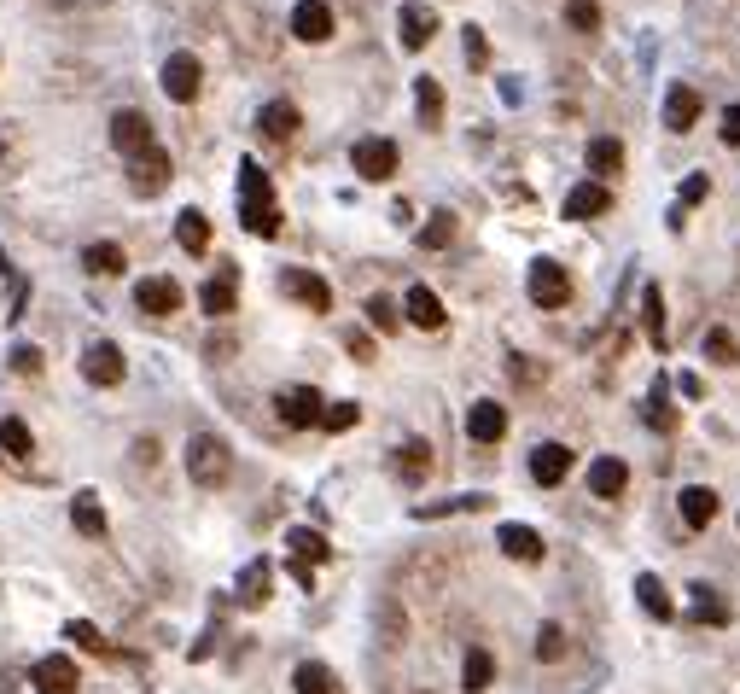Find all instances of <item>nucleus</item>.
<instances>
[{"instance_id": "obj_48", "label": "nucleus", "mask_w": 740, "mask_h": 694, "mask_svg": "<svg viewBox=\"0 0 740 694\" xmlns=\"http://www.w3.org/2000/svg\"><path fill=\"white\" fill-rule=\"evenodd\" d=\"M65 636H76V648H94V654L105 648V642H100V630H94V625H82V619H70V625H65Z\"/></svg>"}, {"instance_id": "obj_43", "label": "nucleus", "mask_w": 740, "mask_h": 694, "mask_svg": "<svg viewBox=\"0 0 740 694\" xmlns=\"http://www.w3.org/2000/svg\"><path fill=\"white\" fill-rule=\"evenodd\" d=\"M647 426H659V432H671L676 420H671V409H665V380L647 391Z\"/></svg>"}, {"instance_id": "obj_3", "label": "nucleus", "mask_w": 740, "mask_h": 694, "mask_svg": "<svg viewBox=\"0 0 740 694\" xmlns=\"http://www.w3.org/2000/svg\"><path fill=\"white\" fill-rule=\"evenodd\" d=\"M525 292H531V304H542V310H560V304L572 298V275H566L554 257H542V263H531V280H525Z\"/></svg>"}, {"instance_id": "obj_4", "label": "nucleus", "mask_w": 740, "mask_h": 694, "mask_svg": "<svg viewBox=\"0 0 740 694\" xmlns=\"http://www.w3.org/2000/svg\"><path fill=\"white\" fill-rule=\"evenodd\" d=\"M274 409H280V420H286V426H321V415H327V397H321V391H315V385H292V391H280V403H274Z\"/></svg>"}, {"instance_id": "obj_49", "label": "nucleus", "mask_w": 740, "mask_h": 694, "mask_svg": "<svg viewBox=\"0 0 740 694\" xmlns=\"http://www.w3.org/2000/svg\"><path fill=\"white\" fill-rule=\"evenodd\" d=\"M12 368H18V374H41V350L18 345V350H12Z\"/></svg>"}, {"instance_id": "obj_12", "label": "nucleus", "mask_w": 740, "mask_h": 694, "mask_svg": "<svg viewBox=\"0 0 740 694\" xmlns=\"http://www.w3.org/2000/svg\"><path fill=\"white\" fill-rule=\"evenodd\" d=\"M76 660H65V654H47V660L35 665V694H76Z\"/></svg>"}, {"instance_id": "obj_24", "label": "nucleus", "mask_w": 740, "mask_h": 694, "mask_svg": "<svg viewBox=\"0 0 740 694\" xmlns=\"http://www.w3.org/2000/svg\"><path fill=\"white\" fill-rule=\"evenodd\" d=\"M292 689L298 694H338V677L321 660H303L298 671H292Z\"/></svg>"}, {"instance_id": "obj_50", "label": "nucleus", "mask_w": 740, "mask_h": 694, "mask_svg": "<svg viewBox=\"0 0 740 694\" xmlns=\"http://www.w3.org/2000/svg\"><path fill=\"white\" fill-rule=\"evenodd\" d=\"M723 140H729V146H740V105H729V111H723Z\"/></svg>"}, {"instance_id": "obj_16", "label": "nucleus", "mask_w": 740, "mask_h": 694, "mask_svg": "<svg viewBox=\"0 0 740 694\" xmlns=\"http://www.w3.org/2000/svg\"><path fill=\"white\" fill-rule=\"evenodd\" d=\"M606 210H612V193H606L601 181H583V187L566 193V216L572 222H589V216H606Z\"/></svg>"}, {"instance_id": "obj_51", "label": "nucleus", "mask_w": 740, "mask_h": 694, "mask_svg": "<svg viewBox=\"0 0 740 694\" xmlns=\"http://www.w3.org/2000/svg\"><path fill=\"white\" fill-rule=\"evenodd\" d=\"M700 199H706V175H694V181L682 187V205H700ZM682 205H676V210H682Z\"/></svg>"}, {"instance_id": "obj_8", "label": "nucleus", "mask_w": 740, "mask_h": 694, "mask_svg": "<svg viewBox=\"0 0 740 694\" xmlns=\"http://www.w3.org/2000/svg\"><path fill=\"white\" fill-rule=\"evenodd\" d=\"M467 432H472V444H502L507 409L496 403V397H478V403L467 409Z\"/></svg>"}, {"instance_id": "obj_20", "label": "nucleus", "mask_w": 740, "mask_h": 694, "mask_svg": "<svg viewBox=\"0 0 740 694\" xmlns=\"http://www.w3.org/2000/svg\"><path fill=\"white\" fill-rule=\"evenodd\" d=\"M682 520L694 525V531H706V525L717 520V490H711V485H688V490H682Z\"/></svg>"}, {"instance_id": "obj_30", "label": "nucleus", "mask_w": 740, "mask_h": 694, "mask_svg": "<svg viewBox=\"0 0 740 694\" xmlns=\"http://www.w3.org/2000/svg\"><path fill=\"white\" fill-rule=\"evenodd\" d=\"M82 269H88V275H123V245L94 240L88 251H82Z\"/></svg>"}, {"instance_id": "obj_39", "label": "nucleus", "mask_w": 740, "mask_h": 694, "mask_svg": "<svg viewBox=\"0 0 740 694\" xmlns=\"http://www.w3.org/2000/svg\"><path fill=\"white\" fill-rule=\"evenodd\" d=\"M624 164V146L612 135H601V140H589V170H618Z\"/></svg>"}, {"instance_id": "obj_5", "label": "nucleus", "mask_w": 740, "mask_h": 694, "mask_svg": "<svg viewBox=\"0 0 740 694\" xmlns=\"http://www.w3.org/2000/svg\"><path fill=\"white\" fill-rule=\"evenodd\" d=\"M199 82H204V70L193 53H169L164 59V94L175 105H187V100H199Z\"/></svg>"}, {"instance_id": "obj_7", "label": "nucleus", "mask_w": 740, "mask_h": 694, "mask_svg": "<svg viewBox=\"0 0 740 694\" xmlns=\"http://www.w3.org/2000/svg\"><path fill=\"white\" fill-rule=\"evenodd\" d=\"M82 374H88V385H117L123 380V350L111 345V339H94V345L82 350Z\"/></svg>"}, {"instance_id": "obj_2", "label": "nucleus", "mask_w": 740, "mask_h": 694, "mask_svg": "<svg viewBox=\"0 0 740 694\" xmlns=\"http://www.w3.org/2000/svg\"><path fill=\"white\" fill-rule=\"evenodd\" d=\"M350 164H356L362 181H391V175H397V140H385V135L356 140V146H350Z\"/></svg>"}, {"instance_id": "obj_37", "label": "nucleus", "mask_w": 740, "mask_h": 694, "mask_svg": "<svg viewBox=\"0 0 740 694\" xmlns=\"http://www.w3.org/2000/svg\"><path fill=\"white\" fill-rule=\"evenodd\" d=\"M0 450H6V455H18V461H24V455L35 450L30 426H24V420H18V415H6V420H0Z\"/></svg>"}, {"instance_id": "obj_10", "label": "nucleus", "mask_w": 740, "mask_h": 694, "mask_svg": "<svg viewBox=\"0 0 740 694\" xmlns=\"http://www.w3.org/2000/svg\"><path fill=\"white\" fill-rule=\"evenodd\" d=\"M630 490V467L618 461V455H601V461H589V496H601V502H618Z\"/></svg>"}, {"instance_id": "obj_17", "label": "nucleus", "mask_w": 740, "mask_h": 694, "mask_svg": "<svg viewBox=\"0 0 740 694\" xmlns=\"http://www.w3.org/2000/svg\"><path fill=\"white\" fill-rule=\"evenodd\" d=\"M403 315L414 321V327H426V333H438L443 327V298L432 292V286H408V304Z\"/></svg>"}, {"instance_id": "obj_29", "label": "nucleus", "mask_w": 740, "mask_h": 694, "mask_svg": "<svg viewBox=\"0 0 740 694\" xmlns=\"http://www.w3.org/2000/svg\"><path fill=\"white\" fill-rule=\"evenodd\" d=\"M490 683H496V660H490L484 648H472L467 665H461V689H467V694H484Z\"/></svg>"}, {"instance_id": "obj_1", "label": "nucleus", "mask_w": 740, "mask_h": 694, "mask_svg": "<svg viewBox=\"0 0 740 694\" xmlns=\"http://www.w3.org/2000/svg\"><path fill=\"white\" fill-rule=\"evenodd\" d=\"M228 473H234V450L216 432H193V444H187V479L216 490V485H228Z\"/></svg>"}, {"instance_id": "obj_22", "label": "nucleus", "mask_w": 740, "mask_h": 694, "mask_svg": "<svg viewBox=\"0 0 740 694\" xmlns=\"http://www.w3.org/2000/svg\"><path fill=\"white\" fill-rule=\"evenodd\" d=\"M257 129L269 140H292L298 135V105L292 100H274V105H263V117H257Z\"/></svg>"}, {"instance_id": "obj_9", "label": "nucleus", "mask_w": 740, "mask_h": 694, "mask_svg": "<svg viewBox=\"0 0 740 694\" xmlns=\"http://www.w3.org/2000/svg\"><path fill=\"white\" fill-rule=\"evenodd\" d=\"M111 146H117V152H129V158H140V152L152 146V123H146V111H117V117H111Z\"/></svg>"}, {"instance_id": "obj_40", "label": "nucleus", "mask_w": 740, "mask_h": 694, "mask_svg": "<svg viewBox=\"0 0 740 694\" xmlns=\"http://www.w3.org/2000/svg\"><path fill=\"white\" fill-rule=\"evenodd\" d=\"M706 356H711V362H740L735 333H729V327H711V333H706Z\"/></svg>"}, {"instance_id": "obj_42", "label": "nucleus", "mask_w": 740, "mask_h": 694, "mask_svg": "<svg viewBox=\"0 0 740 694\" xmlns=\"http://www.w3.org/2000/svg\"><path fill=\"white\" fill-rule=\"evenodd\" d=\"M362 420V403H327V415H321V426L327 432H350Z\"/></svg>"}, {"instance_id": "obj_52", "label": "nucleus", "mask_w": 740, "mask_h": 694, "mask_svg": "<svg viewBox=\"0 0 740 694\" xmlns=\"http://www.w3.org/2000/svg\"><path fill=\"white\" fill-rule=\"evenodd\" d=\"M350 356H356V362H373V339H368V333H350Z\"/></svg>"}, {"instance_id": "obj_11", "label": "nucleus", "mask_w": 740, "mask_h": 694, "mask_svg": "<svg viewBox=\"0 0 740 694\" xmlns=\"http://www.w3.org/2000/svg\"><path fill=\"white\" fill-rule=\"evenodd\" d=\"M135 304L146 315H175V310H181V286H175L169 275H146L135 286Z\"/></svg>"}, {"instance_id": "obj_6", "label": "nucleus", "mask_w": 740, "mask_h": 694, "mask_svg": "<svg viewBox=\"0 0 740 694\" xmlns=\"http://www.w3.org/2000/svg\"><path fill=\"white\" fill-rule=\"evenodd\" d=\"M169 175H175V170H169V152L158 146V140H152V146H146V152L135 158V170H129V187L152 199V193H164V187H169Z\"/></svg>"}, {"instance_id": "obj_34", "label": "nucleus", "mask_w": 740, "mask_h": 694, "mask_svg": "<svg viewBox=\"0 0 740 694\" xmlns=\"http://www.w3.org/2000/svg\"><path fill=\"white\" fill-rule=\"evenodd\" d=\"M694 619L700 625H729V601L711 590V584H694Z\"/></svg>"}, {"instance_id": "obj_45", "label": "nucleus", "mask_w": 740, "mask_h": 694, "mask_svg": "<svg viewBox=\"0 0 740 694\" xmlns=\"http://www.w3.org/2000/svg\"><path fill=\"white\" fill-rule=\"evenodd\" d=\"M397 467H403L408 479H420V473H426V467H432V455H426V444H420V438H414V444H408V450H403V461H397Z\"/></svg>"}, {"instance_id": "obj_18", "label": "nucleus", "mask_w": 740, "mask_h": 694, "mask_svg": "<svg viewBox=\"0 0 740 694\" xmlns=\"http://www.w3.org/2000/svg\"><path fill=\"white\" fill-rule=\"evenodd\" d=\"M496 543H502L507 560H525V566H531V560H542V549H548L531 525H502V531H496Z\"/></svg>"}, {"instance_id": "obj_33", "label": "nucleus", "mask_w": 740, "mask_h": 694, "mask_svg": "<svg viewBox=\"0 0 740 694\" xmlns=\"http://www.w3.org/2000/svg\"><path fill=\"white\" fill-rule=\"evenodd\" d=\"M286 543H292V555L309 560V566L333 555V549H327V537H321V531H309V525H292V531H286Z\"/></svg>"}, {"instance_id": "obj_14", "label": "nucleus", "mask_w": 740, "mask_h": 694, "mask_svg": "<svg viewBox=\"0 0 740 694\" xmlns=\"http://www.w3.org/2000/svg\"><path fill=\"white\" fill-rule=\"evenodd\" d=\"M292 35H298V41H327V35H333V6H327V0H298Z\"/></svg>"}, {"instance_id": "obj_19", "label": "nucleus", "mask_w": 740, "mask_h": 694, "mask_svg": "<svg viewBox=\"0 0 740 694\" xmlns=\"http://www.w3.org/2000/svg\"><path fill=\"white\" fill-rule=\"evenodd\" d=\"M566 473H572V450H566V444H542V450L531 455V479H537V485H560Z\"/></svg>"}, {"instance_id": "obj_35", "label": "nucleus", "mask_w": 740, "mask_h": 694, "mask_svg": "<svg viewBox=\"0 0 740 694\" xmlns=\"http://www.w3.org/2000/svg\"><path fill=\"white\" fill-rule=\"evenodd\" d=\"M175 240H181V251H204V245H210V222H204V210H181Z\"/></svg>"}, {"instance_id": "obj_27", "label": "nucleus", "mask_w": 740, "mask_h": 694, "mask_svg": "<svg viewBox=\"0 0 740 694\" xmlns=\"http://www.w3.org/2000/svg\"><path fill=\"white\" fill-rule=\"evenodd\" d=\"M274 199V187H269V175H263V164H239V205H269Z\"/></svg>"}, {"instance_id": "obj_23", "label": "nucleus", "mask_w": 740, "mask_h": 694, "mask_svg": "<svg viewBox=\"0 0 740 694\" xmlns=\"http://www.w3.org/2000/svg\"><path fill=\"white\" fill-rule=\"evenodd\" d=\"M694 117H700V94L676 82V88H671V100H665V123H671L676 135H682V129H694Z\"/></svg>"}, {"instance_id": "obj_46", "label": "nucleus", "mask_w": 740, "mask_h": 694, "mask_svg": "<svg viewBox=\"0 0 740 694\" xmlns=\"http://www.w3.org/2000/svg\"><path fill=\"white\" fill-rule=\"evenodd\" d=\"M566 18H572V30H595V24H601V12H595V0H572V12H566Z\"/></svg>"}, {"instance_id": "obj_54", "label": "nucleus", "mask_w": 740, "mask_h": 694, "mask_svg": "<svg viewBox=\"0 0 740 694\" xmlns=\"http://www.w3.org/2000/svg\"><path fill=\"white\" fill-rule=\"evenodd\" d=\"M6 269H12V263H6V251H0V275H6Z\"/></svg>"}, {"instance_id": "obj_26", "label": "nucleus", "mask_w": 740, "mask_h": 694, "mask_svg": "<svg viewBox=\"0 0 740 694\" xmlns=\"http://www.w3.org/2000/svg\"><path fill=\"white\" fill-rule=\"evenodd\" d=\"M636 601L653 613V619H676V601L665 595V584H659L653 572H641V578H636Z\"/></svg>"}, {"instance_id": "obj_32", "label": "nucleus", "mask_w": 740, "mask_h": 694, "mask_svg": "<svg viewBox=\"0 0 740 694\" xmlns=\"http://www.w3.org/2000/svg\"><path fill=\"white\" fill-rule=\"evenodd\" d=\"M641 327H647V339L665 350V292L659 286H647L641 292Z\"/></svg>"}, {"instance_id": "obj_44", "label": "nucleus", "mask_w": 740, "mask_h": 694, "mask_svg": "<svg viewBox=\"0 0 740 694\" xmlns=\"http://www.w3.org/2000/svg\"><path fill=\"white\" fill-rule=\"evenodd\" d=\"M566 654V630L560 625H542L537 630V660H560Z\"/></svg>"}, {"instance_id": "obj_28", "label": "nucleus", "mask_w": 740, "mask_h": 694, "mask_svg": "<svg viewBox=\"0 0 740 694\" xmlns=\"http://www.w3.org/2000/svg\"><path fill=\"white\" fill-rule=\"evenodd\" d=\"M269 560H251V566H245V572H239V601H245V607H263V601H269Z\"/></svg>"}, {"instance_id": "obj_15", "label": "nucleus", "mask_w": 740, "mask_h": 694, "mask_svg": "<svg viewBox=\"0 0 740 694\" xmlns=\"http://www.w3.org/2000/svg\"><path fill=\"white\" fill-rule=\"evenodd\" d=\"M438 30V12L432 6H420V0H408L403 12H397V35H403V47H426Z\"/></svg>"}, {"instance_id": "obj_31", "label": "nucleus", "mask_w": 740, "mask_h": 694, "mask_svg": "<svg viewBox=\"0 0 740 694\" xmlns=\"http://www.w3.org/2000/svg\"><path fill=\"white\" fill-rule=\"evenodd\" d=\"M199 304H204V315H234V275H216V280H204V292H199Z\"/></svg>"}, {"instance_id": "obj_21", "label": "nucleus", "mask_w": 740, "mask_h": 694, "mask_svg": "<svg viewBox=\"0 0 740 694\" xmlns=\"http://www.w3.org/2000/svg\"><path fill=\"white\" fill-rule=\"evenodd\" d=\"M70 525L82 531V537H105V508L94 490H76V502H70Z\"/></svg>"}, {"instance_id": "obj_25", "label": "nucleus", "mask_w": 740, "mask_h": 694, "mask_svg": "<svg viewBox=\"0 0 740 694\" xmlns=\"http://www.w3.org/2000/svg\"><path fill=\"white\" fill-rule=\"evenodd\" d=\"M414 105H420V123L438 129L443 123V82L438 76H420V82H414Z\"/></svg>"}, {"instance_id": "obj_47", "label": "nucleus", "mask_w": 740, "mask_h": 694, "mask_svg": "<svg viewBox=\"0 0 740 694\" xmlns=\"http://www.w3.org/2000/svg\"><path fill=\"white\" fill-rule=\"evenodd\" d=\"M467 59H472V70L490 65V47H484V30H478V24H467Z\"/></svg>"}, {"instance_id": "obj_13", "label": "nucleus", "mask_w": 740, "mask_h": 694, "mask_svg": "<svg viewBox=\"0 0 740 694\" xmlns=\"http://www.w3.org/2000/svg\"><path fill=\"white\" fill-rule=\"evenodd\" d=\"M280 286H286L298 304H309V310H333V286H327L321 275H309V269H286Z\"/></svg>"}, {"instance_id": "obj_41", "label": "nucleus", "mask_w": 740, "mask_h": 694, "mask_svg": "<svg viewBox=\"0 0 740 694\" xmlns=\"http://www.w3.org/2000/svg\"><path fill=\"white\" fill-rule=\"evenodd\" d=\"M368 321L379 333H397V327H403V310H397L391 298H368Z\"/></svg>"}, {"instance_id": "obj_53", "label": "nucleus", "mask_w": 740, "mask_h": 694, "mask_svg": "<svg viewBox=\"0 0 740 694\" xmlns=\"http://www.w3.org/2000/svg\"><path fill=\"white\" fill-rule=\"evenodd\" d=\"M292 578H298L303 590H315V566H309V560H292Z\"/></svg>"}, {"instance_id": "obj_38", "label": "nucleus", "mask_w": 740, "mask_h": 694, "mask_svg": "<svg viewBox=\"0 0 740 694\" xmlns=\"http://www.w3.org/2000/svg\"><path fill=\"white\" fill-rule=\"evenodd\" d=\"M449 240H455V216H449V210H432L426 228H420V245H426V251H443Z\"/></svg>"}, {"instance_id": "obj_36", "label": "nucleus", "mask_w": 740, "mask_h": 694, "mask_svg": "<svg viewBox=\"0 0 740 694\" xmlns=\"http://www.w3.org/2000/svg\"><path fill=\"white\" fill-rule=\"evenodd\" d=\"M239 222H245L257 240H274V234H280V210H274V199L269 205H239Z\"/></svg>"}]
</instances>
